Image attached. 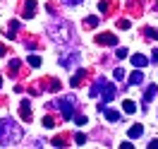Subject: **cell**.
<instances>
[{"label": "cell", "instance_id": "13", "mask_svg": "<svg viewBox=\"0 0 158 149\" xmlns=\"http://www.w3.org/2000/svg\"><path fill=\"white\" fill-rule=\"evenodd\" d=\"M84 75H86V70H84V68H79L77 72H74V77L69 80V84H72V87H79V82L84 80Z\"/></svg>", "mask_w": 158, "mask_h": 149}, {"label": "cell", "instance_id": "10", "mask_svg": "<svg viewBox=\"0 0 158 149\" xmlns=\"http://www.w3.org/2000/svg\"><path fill=\"white\" fill-rule=\"evenodd\" d=\"M156 84H148L146 87V91H144V101H141V103H144V106H141V108H146V103L148 101H153V96H156Z\"/></svg>", "mask_w": 158, "mask_h": 149}, {"label": "cell", "instance_id": "5", "mask_svg": "<svg viewBox=\"0 0 158 149\" xmlns=\"http://www.w3.org/2000/svg\"><path fill=\"white\" fill-rule=\"evenodd\" d=\"M79 60H81V53L79 50H69L65 55H60V65L65 70H72V68H79Z\"/></svg>", "mask_w": 158, "mask_h": 149}, {"label": "cell", "instance_id": "22", "mask_svg": "<svg viewBox=\"0 0 158 149\" xmlns=\"http://www.w3.org/2000/svg\"><path fill=\"white\" fill-rule=\"evenodd\" d=\"M29 65H31V68H39V65H41V58H39V55H29Z\"/></svg>", "mask_w": 158, "mask_h": 149}, {"label": "cell", "instance_id": "32", "mask_svg": "<svg viewBox=\"0 0 158 149\" xmlns=\"http://www.w3.org/2000/svg\"><path fill=\"white\" fill-rule=\"evenodd\" d=\"M0 87H2V77H0Z\"/></svg>", "mask_w": 158, "mask_h": 149}, {"label": "cell", "instance_id": "18", "mask_svg": "<svg viewBox=\"0 0 158 149\" xmlns=\"http://www.w3.org/2000/svg\"><path fill=\"white\" fill-rule=\"evenodd\" d=\"M122 108H125V113H134V111H137V103H134V101H122Z\"/></svg>", "mask_w": 158, "mask_h": 149}, {"label": "cell", "instance_id": "27", "mask_svg": "<svg viewBox=\"0 0 158 149\" xmlns=\"http://www.w3.org/2000/svg\"><path fill=\"white\" fill-rule=\"evenodd\" d=\"M118 27H120V29H127V27H129V20H120Z\"/></svg>", "mask_w": 158, "mask_h": 149}, {"label": "cell", "instance_id": "28", "mask_svg": "<svg viewBox=\"0 0 158 149\" xmlns=\"http://www.w3.org/2000/svg\"><path fill=\"white\" fill-rule=\"evenodd\" d=\"M62 2H65V5H81L84 0H62Z\"/></svg>", "mask_w": 158, "mask_h": 149}, {"label": "cell", "instance_id": "3", "mask_svg": "<svg viewBox=\"0 0 158 149\" xmlns=\"http://www.w3.org/2000/svg\"><path fill=\"white\" fill-rule=\"evenodd\" d=\"M72 27H69L67 22H53L48 27V36L55 43H67V41H72Z\"/></svg>", "mask_w": 158, "mask_h": 149}, {"label": "cell", "instance_id": "15", "mask_svg": "<svg viewBox=\"0 0 158 149\" xmlns=\"http://www.w3.org/2000/svg\"><path fill=\"white\" fill-rule=\"evenodd\" d=\"M19 68H22V60H12L10 63V77H17V72H19Z\"/></svg>", "mask_w": 158, "mask_h": 149}, {"label": "cell", "instance_id": "7", "mask_svg": "<svg viewBox=\"0 0 158 149\" xmlns=\"http://www.w3.org/2000/svg\"><path fill=\"white\" fill-rule=\"evenodd\" d=\"M34 15H36V0H27V2H24V10H22V17L31 20Z\"/></svg>", "mask_w": 158, "mask_h": 149}, {"label": "cell", "instance_id": "20", "mask_svg": "<svg viewBox=\"0 0 158 149\" xmlns=\"http://www.w3.org/2000/svg\"><path fill=\"white\" fill-rule=\"evenodd\" d=\"M98 24V17H86L84 20V27H96Z\"/></svg>", "mask_w": 158, "mask_h": 149}, {"label": "cell", "instance_id": "21", "mask_svg": "<svg viewBox=\"0 0 158 149\" xmlns=\"http://www.w3.org/2000/svg\"><path fill=\"white\" fill-rule=\"evenodd\" d=\"M74 139H77V144H81V147L86 144V135H84V132H77V135H74Z\"/></svg>", "mask_w": 158, "mask_h": 149}, {"label": "cell", "instance_id": "16", "mask_svg": "<svg viewBox=\"0 0 158 149\" xmlns=\"http://www.w3.org/2000/svg\"><path fill=\"white\" fill-rule=\"evenodd\" d=\"M144 36H146V39H151V41H158V29L146 27V29H144Z\"/></svg>", "mask_w": 158, "mask_h": 149}, {"label": "cell", "instance_id": "19", "mask_svg": "<svg viewBox=\"0 0 158 149\" xmlns=\"http://www.w3.org/2000/svg\"><path fill=\"white\" fill-rule=\"evenodd\" d=\"M65 144H67V137H65V135H58V137L53 139V147H65Z\"/></svg>", "mask_w": 158, "mask_h": 149}, {"label": "cell", "instance_id": "14", "mask_svg": "<svg viewBox=\"0 0 158 149\" xmlns=\"http://www.w3.org/2000/svg\"><path fill=\"white\" fill-rule=\"evenodd\" d=\"M43 128H48V130H53V128H58V120L53 118V116H43Z\"/></svg>", "mask_w": 158, "mask_h": 149}, {"label": "cell", "instance_id": "23", "mask_svg": "<svg viewBox=\"0 0 158 149\" xmlns=\"http://www.w3.org/2000/svg\"><path fill=\"white\" fill-rule=\"evenodd\" d=\"M115 55H118L120 60H125V58L129 55V50H127V48H118V50H115Z\"/></svg>", "mask_w": 158, "mask_h": 149}, {"label": "cell", "instance_id": "31", "mask_svg": "<svg viewBox=\"0 0 158 149\" xmlns=\"http://www.w3.org/2000/svg\"><path fill=\"white\" fill-rule=\"evenodd\" d=\"M0 55H5V46L2 43H0Z\"/></svg>", "mask_w": 158, "mask_h": 149}, {"label": "cell", "instance_id": "4", "mask_svg": "<svg viewBox=\"0 0 158 149\" xmlns=\"http://www.w3.org/2000/svg\"><path fill=\"white\" fill-rule=\"evenodd\" d=\"M58 106V111H60V116L65 120H72V116H74V108H77V96H62V99L55 103Z\"/></svg>", "mask_w": 158, "mask_h": 149}, {"label": "cell", "instance_id": "12", "mask_svg": "<svg viewBox=\"0 0 158 149\" xmlns=\"http://www.w3.org/2000/svg\"><path fill=\"white\" fill-rule=\"evenodd\" d=\"M19 116H22V120H27V123L31 120V103H29V101H22V106H19Z\"/></svg>", "mask_w": 158, "mask_h": 149}, {"label": "cell", "instance_id": "29", "mask_svg": "<svg viewBox=\"0 0 158 149\" xmlns=\"http://www.w3.org/2000/svg\"><path fill=\"white\" fill-rule=\"evenodd\" d=\"M148 149H158V139H151V142H148Z\"/></svg>", "mask_w": 158, "mask_h": 149}, {"label": "cell", "instance_id": "2", "mask_svg": "<svg viewBox=\"0 0 158 149\" xmlns=\"http://www.w3.org/2000/svg\"><path fill=\"white\" fill-rule=\"evenodd\" d=\"M89 94H91V96H98V94H101V103H98V106H106L108 101L115 99V87H113L106 77H101V80L94 82V87L89 89Z\"/></svg>", "mask_w": 158, "mask_h": 149}, {"label": "cell", "instance_id": "17", "mask_svg": "<svg viewBox=\"0 0 158 149\" xmlns=\"http://www.w3.org/2000/svg\"><path fill=\"white\" fill-rule=\"evenodd\" d=\"M141 135H144V128H141V125H132V128H129V137H132V139L141 137Z\"/></svg>", "mask_w": 158, "mask_h": 149}, {"label": "cell", "instance_id": "24", "mask_svg": "<svg viewBox=\"0 0 158 149\" xmlns=\"http://www.w3.org/2000/svg\"><path fill=\"white\" fill-rule=\"evenodd\" d=\"M48 89H50V91H58V89H60V82H58V80H48Z\"/></svg>", "mask_w": 158, "mask_h": 149}, {"label": "cell", "instance_id": "11", "mask_svg": "<svg viewBox=\"0 0 158 149\" xmlns=\"http://www.w3.org/2000/svg\"><path fill=\"white\" fill-rule=\"evenodd\" d=\"M132 65L141 70V68H146V65H148V58H146V55H141V53H134V55H132Z\"/></svg>", "mask_w": 158, "mask_h": 149}, {"label": "cell", "instance_id": "26", "mask_svg": "<svg viewBox=\"0 0 158 149\" xmlns=\"http://www.w3.org/2000/svg\"><path fill=\"white\" fill-rule=\"evenodd\" d=\"M72 118L77 120V125H86V116H72Z\"/></svg>", "mask_w": 158, "mask_h": 149}, {"label": "cell", "instance_id": "1", "mask_svg": "<svg viewBox=\"0 0 158 149\" xmlns=\"http://www.w3.org/2000/svg\"><path fill=\"white\" fill-rule=\"evenodd\" d=\"M19 139H22V128L15 120L12 118L0 120V144H2V147H15Z\"/></svg>", "mask_w": 158, "mask_h": 149}, {"label": "cell", "instance_id": "30", "mask_svg": "<svg viewBox=\"0 0 158 149\" xmlns=\"http://www.w3.org/2000/svg\"><path fill=\"white\" fill-rule=\"evenodd\" d=\"M151 60H153V63H158V48H153V55H151Z\"/></svg>", "mask_w": 158, "mask_h": 149}, {"label": "cell", "instance_id": "25", "mask_svg": "<svg viewBox=\"0 0 158 149\" xmlns=\"http://www.w3.org/2000/svg\"><path fill=\"white\" fill-rule=\"evenodd\" d=\"M115 80H125V70L122 68H115V75H113Z\"/></svg>", "mask_w": 158, "mask_h": 149}, {"label": "cell", "instance_id": "8", "mask_svg": "<svg viewBox=\"0 0 158 149\" xmlns=\"http://www.w3.org/2000/svg\"><path fill=\"white\" fill-rule=\"evenodd\" d=\"M98 111L110 120V123H118L120 120V111H110V108H106V106H98Z\"/></svg>", "mask_w": 158, "mask_h": 149}, {"label": "cell", "instance_id": "6", "mask_svg": "<svg viewBox=\"0 0 158 149\" xmlns=\"http://www.w3.org/2000/svg\"><path fill=\"white\" fill-rule=\"evenodd\" d=\"M96 43H101V46H118V36L115 34H98Z\"/></svg>", "mask_w": 158, "mask_h": 149}, {"label": "cell", "instance_id": "9", "mask_svg": "<svg viewBox=\"0 0 158 149\" xmlns=\"http://www.w3.org/2000/svg\"><path fill=\"white\" fill-rule=\"evenodd\" d=\"M144 82V70H134L132 75H129V87H137V84H141Z\"/></svg>", "mask_w": 158, "mask_h": 149}]
</instances>
